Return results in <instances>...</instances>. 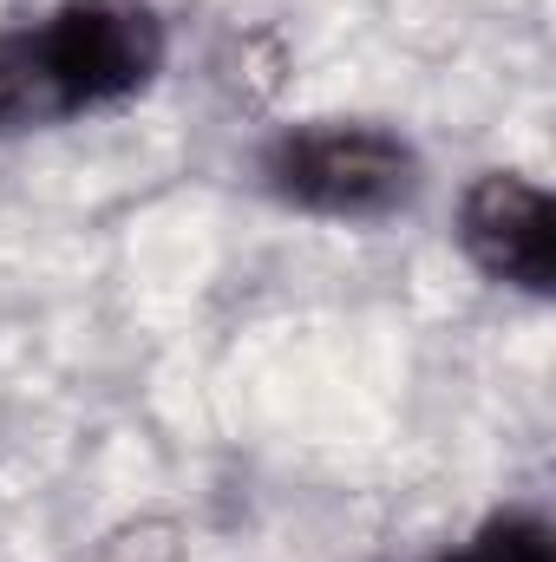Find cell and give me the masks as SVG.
Listing matches in <instances>:
<instances>
[{
  "mask_svg": "<svg viewBox=\"0 0 556 562\" xmlns=\"http://www.w3.org/2000/svg\"><path fill=\"white\" fill-rule=\"evenodd\" d=\"M263 177L281 203L327 223H380L419 190L413 144L367 119H308L263 150Z\"/></svg>",
  "mask_w": 556,
  "mask_h": 562,
  "instance_id": "1",
  "label": "cell"
},
{
  "mask_svg": "<svg viewBox=\"0 0 556 562\" xmlns=\"http://www.w3.org/2000/svg\"><path fill=\"white\" fill-rule=\"evenodd\" d=\"M26 46L59 119L112 112L164 72V20L151 0H59L26 26Z\"/></svg>",
  "mask_w": 556,
  "mask_h": 562,
  "instance_id": "2",
  "label": "cell"
},
{
  "mask_svg": "<svg viewBox=\"0 0 556 562\" xmlns=\"http://www.w3.org/2000/svg\"><path fill=\"white\" fill-rule=\"evenodd\" d=\"M458 243L465 256L518 294H551L556 281V216L551 196L518 170H485L458 203Z\"/></svg>",
  "mask_w": 556,
  "mask_h": 562,
  "instance_id": "3",
  "label": "cell"
},
{
  "mask_svg": "<svg viewBox=\"0 0 556 562\" xmlns=\"http://www.w3.org/2000/svg\"><path fill=\"white\" fill-rule=\"evenodd\" d=\"M40 125H59V112H53V92L33 66L26 26H13V33H0V138L40 132Z\"/></svg>",
  "mask_w": 556,
  "mask_h": 562,
  "instance_id": "4",
  "label": "cell"
},
{
  "mask_svg": "<svg viewBox=\"0 0 556 562\" xmlns=\"http://www.w3.org/2000/svg\"><path fill=\"white\" fill-rule=\"evenodd\" d=\"M438 562H556V537L544 517L531 510H504L485 530H471L458 550H445Z\"/></svg>",
  "mask_w": 556,
  "mask_h": 562,
  "instance_id": "5",
  "label": "cell"
}]
</instances>
